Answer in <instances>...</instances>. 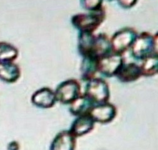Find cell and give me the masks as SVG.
<instances>
[{
	"mask_svg": "<svg viewBox=\"0 0 158 150\" xmlns=\"http://www.w3.org/2000/svg\"><path fill=\"white\" fill-rule=\"evenodd\" d=\"M157 33L153 35L144 31L138 35L131 47L132 56L142 61L152 55L157 54Z\"/></svg>",
	"mask_w": 158,
	"mask_h": 150,
	"instance_id": "cell-1",
	"label": "cell"
},
{
	"mask_svg": "<svg viewBox=\"0 0 158 150\" xmlns=\"http://www.w3.org/2000/svg\"><path fill=\"white\" fill-rule=\"evenodd\" d=\"M106 18V13L104 8L88 13H79L71 18V24L80 33L94 32L101 26Z\"/></svg>",
	"mask_w": 158,
	"mask_h": 150,
	"instance_id": "cell-2",
	"label": "cell"
},
{
	"mask_svg": "<svg viewBox=\"0 0 158 150\" xmlns=\"http://www.w3.org/2000/svg\"><path fill=\"white\" fill-rule=\"evenodd\" d=\"M84 94L95 105L108 102L110 98L108 83L100 78H94L88 81Z\"/></svg>",
	"mask_w": 158,
	"mask_h": 150,
	"instance_id": "cell-3",
	"label": "cell"
},
{
	"mask_svg": "<svg viewBox=\"0 0 158 150\" xmlns=\"http://www.w3.org/2000/svg\"><path fill=\"white\" fill-rule=\"evenodd\" d=\"M133 28H124L116 32L110 40L112 53L123 55L131 48L138 36Z\"/></svg>",
	"mask_w": 158,
	"mask_h": 150,
	"instance_id": "cell-4",
	"label": "cell"
},
{
	"mask_svg": "<svg viewBox=\"0 0 158 150\" xmlns=\"http://www.w3.org/2000/svg\"><path fill=\"white\" fill-rule=\"evenodd\" d=\"M55 93L57 102L69 105L81 94V86L75 79L67 80L58 85Z\"/></svg>",
	"mask_w": 158,
	"mask_h": 150,
	"instance_id": "cell-5",
	"label": "cell"
},
{
	"mask_svg": "<svg viewBox=\"0 0 158 150\" xmlns=\"http://www.w3.org/2000/svg\"><path fill=\"white\" fill-rule=\"evenodd\" d=\"M124 63L123 55L112 53L98 59V72L106 77H114Z\"/></svg>",
	"mask_w": 158,
	"mask_h": 150,
	"instance_id": "cell-6",
	"label": "cell"
},
{
	"mask_svg": "<svg viewBox=\"0 0 158 150\" xmlns=\"http://www.w3.org/2000/svg\"><path fill=\"white\" fill-rule=\"evenodd\" d=\"M95 123L108 124L112 122L117 115L116 106L109 102L94 105L88 114Z\"/></svg>",
	"mask_w": 158,
	"mask_h": 150,
	"instance_id": "cell-7",
	"label": "cell"
},
{
	"mask_svg": "<svg viewBox=\"0 0 158 150\" xmlns=\"http://www.w3.org/2000/svg\"><path fill=\"white\" fill-rule=\"evenodd\" d=\"M32 104L39 108L49 109L56 103L55 91L48 87H43L36 90L31 96Z\"/></svg>",
	"mask_w": 158,
	"mask_h": 150,
	"instance_id": "cell-8",
	"label": "cell"
},
{
	"mask_svg": "<svg viewBox=\"0 0 158 150\" xmlns=\"http://www.w3.org/2000/svg\"><path fill=\"white\" fill-rule=\"evenodd\" d=\"M95 123L89 115L77 116L71 124L69 131L76 138H80L91 132Z\"/></svg>",
	"mask_w": 158,
	"mask_h": 150,
	"instance_id": "cell-9",
	"label": "cell"
},
{
	"mask_svg": "<svg viewBox=\"0 0 158 150\" xmlns=\"http://www.w3.org/2000/svg\"><path fill=\"white\" fill-rule=\"evenodd\" d=\"M76 139L69 130H62L52 140L49 150H75Z\"/></svg>",
	"mask_w": 158,
	"mask_h": 150,
	"instance_id": "cell-10",
	"label": "cell"
},
{
	"mask_svg": "<svg viewBox=\"0 0 158 150\" xmlns=\"http://www.w3.org/2000/svg\"><path fill=\"white\" fill-rule=\"evenodd\" d=\"M116 77L119 81L124 83L136 81L142 77L140 66L135 63H124Z\"/></svg>",
	"mask_w": 158,
	"mask_h": 150,
	"instance_id": "cell-11",
	"label": "cell"
},
{
	"mask_svg": "<svg viewBox=\"0 0 158 150\" xmlns=\"http://www.w3.org/2000/svg\"><path fill=\"white\" fill-rule=\"evenodd\" d=\"M21 69L15 62H0V80L6 83H15L21 77Z\"/></svg>",
	"mask_w": 158,
	"mask_h": 150,
	"instance_id": "cell-12",
	"label": "cell"
},
{
	"mask_svg": "<svg viewBox=\"0 0 158 150\" xmlns=\"http://www.w3.org/2000/svg\"><path fill=\"white\" fill-rule=\"evenodd\" d=\"M95 104L84 93L81 94L74 101L69 104L70 113L74 116L88 115L89 111Z\"/></svg>",
	"mask_w": 158,
	"mask_h": 150,
	"instance_id": "cell-13",
	"label": "cell"
},
{
	"mask_svg": "<svg viewBox=\"0 0 158 150\" xmlns=\"http://www.w3.org/2000/svg\"><path fill=\"white\" fill-rule=\"evenodd\" d=\"M96 35L90 33H80L77 40V49L82 57H94L93 52Z\"/></svg>",
	"mask_w": 158,
	"mask_h": 150,
	"instance_id": "cell-14",
	"label": "cell"
},
{
	"mask_svg": "<svg viewBox=\"0 0 158 150\" xmlns=\"http://www.w3.org/2000/svg\"><path fill=\"white\" fill-rule=\"evenodd\" d=\"M112 53L110 40L104 33L96 35L93 56L97 59Z\"/></svg>",
	"mask_w": 158,
	"mask_h": 150,
	"instance_id": "cell-15",
	"label": "cell"
},
{
	"mask_svg": "<svg viewBox=\"0 0 158 150\" xmlns=\"http://www.w3.org/2000/svg\"><path fill=\"white\" fill-rule=\"evenodd\" d=\"M98 59L93 57H83L80 71L81 79L88 81L94 78L98 72Z\"/></svg>",
	"mask_w": 158,
	"mask_h": 150,
	"instance_id": "cell-16",
	"label": "cell"
},
{
	"mask_svg": "<svg viewBox=\"0 0 158 150\" xmlns=\"http://www.w3.org/2000/svg\"><path fill=\"white\" fill-rule=\"evenodd\" d=\"M140 66L141 75L146 77L155 76L158 72L157 54L152 55L143 60Z\"/></svg>",
	"mask_w": 158,
	"mask_h": 150,
	"instance_id": "cell-17",
	"label": "cell"
},
{
	"mask_svg": "<svg viewBox=\"0 0 158 150\" xmlns=\"http://www.w3.org/2000/svg\"><path fill=\"white\" fill-rule=\"evenodd\" d=\"M19 51L13 44L0 42V62H14L18 57Z\"/></svg>",
	"mask_w": 158,
	"mask_h": 150,
	"instance_id": "cell-18",
	"label": "cell"
},
{
	"mask_svg": "<svg viewBox=\"0 0 158 150\" xmlns=\"http://www.w3.org/2000/svg\"><path fill=\"white\" fill-rule=\"evenodd\" d=\"M103 0H81L82 7L89 12L99 11L103 8Z\"/></svg>",
	"mask_w": 158,
	"mask_h": 150,
	"instance_id": "cell-19",
	"label": "cell"
},
{
	"mask_svg": "<svg viewBox=\"0 0 158 150\" xmlns=\"http://www.w3.org/2000/svg\"><path fill=\"white\" fill-rule=\"evenodd\" d=\"M119 5L124 9H130L136 5L138 0H117Z\"/></svg>",
	"mask_w": 158,
	"mask_h": 150,
	"instance_id": "cell-20",
	"label": "cell"
},
{
	"mask_svg": "<svg viewBox=\"0 0 158 150\" xmlns=\"http://www.w3.org/2000/svg\"><path fill=\"white\" fill-rule=\"evenodd\" d=\"M19 144L17 141H11L8 146V150H19Z\"/></svg>",
	"mask_w": 158,
	"mask_h": 150,
	"instance_id": "cell-21",
	"label": "cell"
},
{
	"mask_svg": "<svg viewBox=\"0 0 158 150\" xmlns=\"http://www.w3.org/2000/svg\"><path fill=\"white\" fill-rule=\"evenodd\" d=\"M108 1H113V0H108Z\"/></svg>",
	"mask_w": 158,
	"mask_h": 150,
	"instance_id": "cell-22",
	"label": "cell"
}]
</instances>
